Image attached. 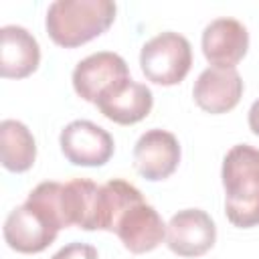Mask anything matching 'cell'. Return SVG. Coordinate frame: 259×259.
<instances>
[{
    "label": "cell",
    "instance_id": "obj_6",
    "mask_svg": "<svg viewBox=\"0 0 259 259\" xmlns=\"http://www.w3.org/2000/svg\"><path fill=\"white\" fill-rule=\"evenodd\" d=\"M125 79H130L127 63L113 51H99L81 59L71 75L75 93L89 103H97L107 89Z\"/></svg>",
    "mask_w": 259,
    "mask_h": 259
},
{
    "label": "cell",
    "instance_id": "obj_16",
    "mask_svg": "<svg viewBox=\"0 0 259 259\" xmlns=\"http://www.w3.org/2000/svg\"><path fill=\"white\" fill-rule=\"evenodd\" d=\"M142 192L130 184L127 180L113 178L105 184H101V196H99V223L97 231H109L113 233L115 223L123 214L127 206L142 200Z\"/></svg>",
    "mask_w": 259,
    "mask_h": 259
},
{
    "label": "cell",
    "instance_id": "obj_9",
    "mask_svg": "<svg viewBox=\"0 0 259 259\" xmlns=\"http://www.w3.org/2000/svg\"><path fill=\"white\" fill-rule=\"evenodd\" d=\"M113 233L130 253L142 255L154 251L166 239V225L158 210L142 198L123 210Z\"/></svg>",
    "mask_w": 259,
    "mask_h": 259
},
{
    "label": "cell",
    "instance_id": "obj_2",
    "mask_svg": "<svg viewBox=\"0 0 259 259\" xmlns=\"http://www.w3.org/2000/svg\"><path fill=\"white\" fill-rule=\"evenodd\" d=\"M111 0H55L45 16L51 40L63 49L81 47L103 34L115 20Z\"/></svg>",
    "mask_w": 259,
    "mask_h": 259
},
{
    "label": "cell",
    "instance_id": "obj_3",
    "mask_svg": "<svg viewBox=\"0 0 259 259\" xmlns=\"http://www.w3.org/2000/svg\"><path fill=\"white\" fill-rule=\"evenodd\" d=\"M61 229L63 227L55 212L45 202L28 194L20 206L10 210L2 233L6 245L12 251L32 255L45 251L57 239Z\"/></svg>",
    "mask_w": 259,
    "mask_h": 259
},
{
    "label": "cell",
    "instance_id": "obj_1",
    "mask_svg": "<svg viewBox=\"0 0 259 259\" xmlns=\"http://www.w3.org/2000/svg\"><path fill=\"white\" fill-rule=\"evenodd\" d=\"M225 212L231 225L251 229L259 225V150L249 144L233 146L221 168Z\"/></svg>",
    "mask_w": 259,
    "mask_h": 259
},
{
    "label": "cell",
    "instance_id": "obj_8",
    "mask_svg": "<svg viewBox=\"0 0 259 259\" xmlns=\"http://www.w3.org/2000/svg\"><path fill=\"white\" fill-rule=\"evenodd\" d=\"M180 144L168 130H148L134 146V166L138 174L150 182L166 180L180 164Z\"/></svg>",
    "mask_w": 259,
    "mask_h": 259
},
{
    "label": "cell",
    "instance_id": "obj_12",
    "mask_svg": "<svg viewBox=\"0 0 259 259\" xmlns=\"http://www.w3.org/2000/svg\"><path fill=\"white\" fill-rule=\"evenodd\" d=\"M97 109L103 117L119 125H132L142 121L154 105L152 89L144 83L134 81L132 77L113 85L97 99Z\"/></svg>",
    "mask_w": 259,
    "mask_h": 259
},
{
    "label": "cell",
    "instance_id": "obj_18",
    "mask_svg": "<svg viewBox=\"0 0 259 259\" xmlns=\"http://www.w3.org/2000/svg\"><path fill=\"white\" fill-rule=\"evenodd\" d=\"M247 119H249V127H251V132H253L255 136H259V99H255L253 105L249 107V115H247Z\"/></svg>",
    "mask_w": 259,
    "mask_h": 259
},
{
    "label": "cell",
    "instance_id": "obj_17",
    "mask_svg": "<svg viewBox=\"0 0 259 259\" xmlns=\"http://www.w3.org/2000/svg\"><path fill=\"white\" fill-rule=\"evenodd\" d=\"M51 259H99V253L93 245L89 243H79L73 241L65 247H61Z\"/></svg>",
    "mask_w": 259,
    "mask_h": 259
},
{
    "label": "cell",
    "instance_id": "obj_15",
    "mask_svg": "<svg viewBox=\"0 0 259 259\" xmlns=\"http://www.w3.org/2000/svg\"><path fill=\"white\" fill-rule=\"evenodd\" d=\"M0 160L8 172H26L36 160V142L32 132L18 119L0 123Z\"/></svg>",
    "mask_w": 259,
    "mask_h": 259
},
{
    "label": "cell",
    "instance_id": "obj_4",
    "mask_svg": "<svg viewBox=\"0 0 259 259\" xmlns=\"http://www.w3.org/2000/svg\"><path fill=\"white\" fill-rule=\"evenodd\" d=\"M140 67L146 79L156 85H178L192 67V47L180 32H160L142 47Z\"/></svg>",
    "mask_w": 259,
    "mask_h": 259
},
{
    "label": "cell",
    "instance_id": "obj_5",
    "mask_svg": "<svg viewBox=\"0 0 259 259\" xmlns=\"http://www.w3.org/2000/svg\"><path fill=\"white\" fill-rule=\"evenodd\" d=\"M59 146L67 162L87 168L107 164L115 150L111 134L89 119H75L67 123L61 130Z\"/></svg>",
    "mask_w": 259,
    "mask_h": 259
},
{
    "label": "cell",
    "instance_id": "obj_10",
    "mask_svg": "<svg viewBox=\"0 0 259 259\" xmlns=\"http://www.w3.org/2000/svg\"><path fill=\"white\" fill-rule=\"evenodd\" d=\"M202 55L212 67L235 69V65L247 55L249 32L237 18L221 16L210 20L200 38Z\"/></svg>",
    "mask_w": 259,
    "mask_h": 259
},
{
    "label": "cell",
    "instance_id": "obj_13",
    "mask_svg": "<svg viewBox=\"0 0 259 259\" xmlns=\"http://www.w3.org/2000/svg\"><path fill=\"white\" fill-rule=\"evenodd\" d=\"M38 40L24 26L6 24L0 28V75L4 79H24L38 69Z\"/></svg>",
    "mask_w": 259,
    "mask_h": 259
},
{
    "label": "cell",
    "instance_id": "obj_7",
    "mask_svg": "<svg viewBox=\"0 0 259 259\" xmlns=\"http://www.w3.org/2000/svg\"><path fill=\"white\" fill-rule=\"evenodd\" d=\"M217 227L202 208H184L166 225V245L178 257H200L212 249Z\"/></svg>",
    "mask_w": 259,
    "mask_h": 259
},
{
    "label": "cell",
    "instance_id": "obj_14",
    "mask_svg": "<svg viewBox=\"0 0 259 259\" xmlns=\"http://www.w3.org/2000/svg\"><path fill=\"white\" fill-rule=\"evenodd\" d=\"M99 196L101 186L87 178H75L63 184L61 202L67 227L83 231H97L99 223Z\"/></svg>",
    "mask_w": 259,
    "mask_h": 259
},
{
    "label": "cell",
    "instance_id": "obj_11",
    "mask_svg": "<svg viewBox=\"0 0 259 259\" xmlns=\"http://www.w3.org/2000/svg\"><path fill=\"white\" fill-rule=\"evenodd\" d=\"M243 89L245 85L237 69L208 67L196 77L192 97L202 111L219 115L237 107L243 97Z\"/></svg>",
    "mask_w": 259,
    "mask_h": 259
}]
</instances>
